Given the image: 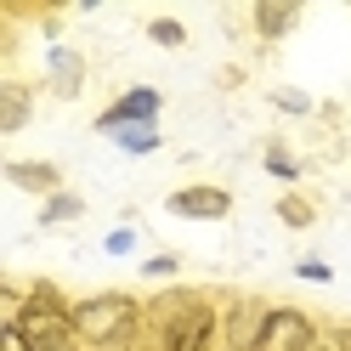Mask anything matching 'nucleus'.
<instances>
[{"instance_id":"f257e3e1","label":"nucleus","mask_w":351,"mask_h":351,"mask_svg":"<svg viewBox=\"0 0 351 351\" xmlns=\"http://www.w3.org/2000/svg\"><path fill=\"white\" fill-rule=\"evenodd\" d=\"M147 328V306H136L119 289H102L91 300H74V340L91 351H130Z\"/></svg>"},{"instance_id":"f03ea898","label":"nucleus","mask_w":351,"mask_h":351,"mask_svg":"<svg viewBox=\"0 0 351 351\" xmlns=\"http://www.w3.org/2000/svg\"><path fill=\"white\" fill-rule=\"evenodd\" d=\"M12 323L29 335V346H40V340H69V335H74V306L62 300L51 283H40V289H29L23 300H17Z\"/></svg>"},{"instance_id":"7ed1b4c3","label":"nucleus","mask_w":351,"mask_h":351,"mask_svg":"<svg viewBox=\"0 0 351 351\" xmlns=\"http://www.w3.org/2000/svg\"><path fill=\"white\" fill-rule=\"evenodd\" d=\"M159 335V351H210L215 335H221V317H215V306L199 295L193 306H182L165 328H153Z\"/></svg>"},{"instance_id":"20e7f679","label":"nucleus","mask_w":351,"mask_h":351,"mask_svg":"<svg viewBox=\"0 0 351 351\" xmlns=\"http://www.w3.org/2000/svg\"><path fill=\"white\" fill-rule=\"evenodd\" d=\"M317 346V323L300 312V306H272L267 312V335L255 351H312Z\"/></svg>"},{"instance_id":"39448f33","label":"nucleus","mask_w":351,"mask_h":351,"mask_svg":"<svg viewBox=\"0 0 351 351\" xmlns=\"http://www.w3.org/2000/svg\"><path fill=\"white\" fill-rule=\"evenodd\" d=\"M267 312H272V306H261V300H250V295H238V300L227 306V317H221L227 351H255L261 335H267Z\"/></svg>"},{"instance_id":"423d86ee","label":"nucleus","mask_w":351,"mask_h":351,"mask_svg":"<svg viewBox=\"0 0 351 351\" xmlns=\"http://www.w3.org/2000/svg\"><path fill=\"white\" fill-rule=\"evenodd\" d=\"M153 114H159V91L153 85H136V91H125L114 108H102L97 114V130H125V125H153Z\"/></svg>"},{"instance_id":"0eeeda50","label":"nucleus","mask_w":351,"mask_h":351,"mask_svg":"<svg viewBox=\"0 0 351 351\" xmlns=\"http://www.w3.org/2000/svg\"><path fill=\"white\" fill-rule=\"evenodd\" d=\"M232 210V193L227 187H182L170 193V215H193V221H221Z\"/></svg>"},{"instance_id":"6e6552de","label":"nucleus","mask_w":351,"mask_h":351,"mask_svg":"<svg viewBox=\"0 0 351 351\" xmlns=\"http://www.w3.org/2000/svg\"><path fill=\"white\" fill-rule=\"evenodd\" d=\"M6 182L23 187V193H57L62 187V170L57 165H40V159H12L6 165Z\"/></svg>"},{"instance_id":"1a4fd4ad","label":"nucleus","mask_w":351,"mask_h":351,"mask_svg":"<svg viewBox=\"0 0 351 351\" xmlns=\"http://www.w3.org/2000/svg\"><path fill=\"white\" fill-rule=\"evenodd\" d=\"M46 62H51V91H57V97H80V80H85V62H80V51H69V46H51V51H46Z\"/></svg>"},{"instance_id":"9d476101","label":"nucleus","mask_w":351,"mask_h":351,"mask_svg":"<svg viewBox=\"0 0 351 351\" xmlns=\"http://www.w3.org/2000/svg\"><path fill=\"white\" fill-rule=\"evenodd\" d=\"M23 125H29V85L6 80L0 85V136H17Z\"/></svg>"},{"instance_id":"9b49d317","label":"nucleus","mask_w":351,"mask_h":351,"mask_svg":"<svg viewBox=\"0 0 351 351\" xmlns=\"http://www.w3.org/2000/svg\"><path fill=\"white\" fill-rule=\"evenodd\" d=\"M295 6H278V0H261V6H255V29L261 34H267V40H278V34H289L295 29Z\"/></svg>"},{"instance_id":"f8f14e48","label":"nucleus","mask_w":351,"mask_h":351,"mask_svg":"<svg viewBox=\"0 0 351 351\" xmlns=\"http://www.w3.org/2000/svg\"><path fill=\"white\" fill-rule=\"evenodd\" d=\"M114 142L125 153H153V147H159V130H153V125H125V130H114Z\"/></svg>"},{"instance_id":"ddd939ff","label":"nucleus","mask_w":351,"mask_h":351,"mask_svg":"<svg viewBox=\"0 0 351 351\" xmlns=\"http://www.w3.org/2000/svg\"><path fill=\"white\" fill-rule=\"evenodd\" d=\"M80 210H85V204L74 199V193H51V199H46V215H40V221H46V227H57V221H74Z\"/></svg>"},{"instance_id":"4468645a","label":"nucleus","mask_w":351,"mask_h":351,"mask_svg":"<svg viewBox=\"0 0 351 351\" xmlns=\"http://www.w3.org/2000/svg\"><path fill=\"white\" fill-rule=\"evenodd\" d=\"M147 40H159V46H187V29L176 23V17H153V23H147Z\"/></svg>"},{"instance_id":"2eb2a0df","label":"nucleus","mask_w":351,"mask_h":351,"mask_svg":"<svg viewBox=\"0 0 351 351\" xmlns=\"http://www.w3.org/2000/svg\"><path fill=\"white\" fill-rule=\"evenodd\" d=\"M278 215L289 227H312V204H306V199H278Z\"/></svg>"},{"instance_id":"dca6fc26","label":"nucleus","mask_w":351,"mask_h":351,"mask_svg":"<svg viewBox=\"0 0 351 351\" xmlns=\"http://www.w3.org/2000/svg\"><path fill=\"white\" fill-rule=\"evenodd\" d=\"M267 170H272V176H283V182H295V176H300V165H295L283 147H267Z\"/></svg>"},{"instance_id":"f3484780","label":"nucleus","mask_w":351,"mask_h":351,"mask_svg":"<svg viewBox=\"0 0 351 351\" xmlns=\"http://www.w3.org/2000/svg\"><path fill=\"white\" fill-rule=\"evenodd\" d=\"M0 351H34V346H29V335H23V328H17L12 317H6V328H0Z\"/></svg>"},{"instance_id":"a211bd4d","label":"nucleus","mask_w":351,"mask_h":351,"mask_svg":"<svg viewBox=\"0 0 351 351\" xmlns=\"http://www.w3.org/2000/svg\"><path fill=\"white\" fill-rule=\"evenodd\" d=\"M130 244H136V232H130V227L108 232V255H130Z\"/></svg>"},{"instance_id":"6ab92c4d","label":"nucleus","mask_w":351,"mask_h":351,"mask_svg":"<svg viewBox=\"0 0 351 351\" xmlns=\"http://www.w3.org/2000/svg\"><path fill=\"white\" fill-rule=\"evenodd\" d=\"M278 108H283V114H306V108H312V102H306L300 91H278Z\"/></svg>"},{"instance_id":"aec40b11","label":"nucleus","mask_w":351,"mask_h":351,"mask_svg":"<svg viewBox=\"0 0 351 351\" xmlns=\"http://www.w3.org/2000/svg\"><path fill=\"white\" fill-rule=\"evenodd\" d=\"M142 272H147V278H170V272H176V255H153Z\"/></svg>"},{"instance_id":"412c9836","label":"nucleus","mask_w":351,"mask_h":351,"mask_svg":"<svg viewBox=\"0 0 351 351\" xmlns=\"http://www.w3.org/2000/svg\"><path fill=\"white\" fill-rule=\"evenodd\" d=\"M300 278H312V283H328V267H323V261H300Z\"/></svg>"},{"instance_id":"4be33fe9","label":"nucleus","mask_w":351,"mask_h":351,"mask_svg":"<svg viewBox=\"0 0 351 351\" xmlns=\"http://www.w3.org/2000/svg\"><path fill=\"white\" fill-rule=\"evenodd\" d=\"M34 351H80V340H74V335H69V340H40Z\"/></svg>"},{"instance_id":"5701e85b","label":"nucleus","mask_w":351,"mask_h":351,"mask_svg":"<svg viewBox=\"0 0 351 351\" xmlns=\"http://www.w3.org/2000/svg\"><path fill=\"white\" fill-rule=\"evenodd\" d=\"M346 351H351V335H346Z\"/></svg>"}]
</instances>
